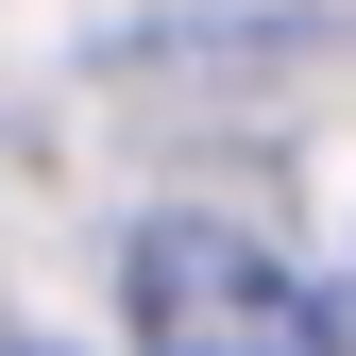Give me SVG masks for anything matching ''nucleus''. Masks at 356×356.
<instances>
[{
  "label": "nucleus",
  "instance_id": "f257e3e1",
  "mask_svg": "<svg viewBox=\"0 0 356 356\" xmlns=\"http://www.w3.org/2000/svg\"><path fill=\"white\" fill-rule=\"evenodd\" d=\"M339 323L305 305V272L238 220H153L136 238V356H323Z\"/></svg>",
  "mask_w": 356,
  "mask_h": 356
},
{
  "label": "nucleus",
  "instance_id": "f03ea898",
  "mask_svg": "<svg viewBox=\"0 0 356 356\" xmlns=\"http://www.w3.org/2000/svg\"><path fill=\"white\" fill-rule=\"evenodd\" d=\"M339 356H356V305H339Z\"/></svg>",
  "mask_w": 356,
  "mask_h": 356
}]
</instances>
